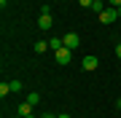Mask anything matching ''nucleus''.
Segmentation results:
<instances>
[{
	"label": "nucleus",
	"instance_id": "4468645a",
	"mask_svg": "<svg viewBox=\"0 0 121 118\" xmlns=\"http://www.w3.org/2000/svg\"><path fill=\"white\" fill-rule=\"evenodd\" d=\"M110 3V8H121V0H108Z\"/></svg>",
	"mask_w": 121,
	"mask_h": 118
},
{
	"label": "nucleus",
	"instance_id": "20e7f679",
	"mask_svg": "<svg viewBox=\"0 0 121 118\" xmlns=\"http://www.w3.org/2000/svg\"><path fill=\"white\" fill-rule=\"evenodd\" d=\"M70 48H59V51H54V57H56V65H67L70 62Z\"/></svg>",
	"mask_w": 121,
	"mask_h": 118
},
{
	"label": "nucleus",
	"instance_id": "1a4fd4ad",
	"mask_svg": "<svg viewBox=\"0 0 121 118\" xmlns=\"http://www.w3.org/2000/svg\"><path fill=\"white\" fill-rule=\"evenodd\" d=\"M91 11H94V13H102L105 11V0H94V3H91Z\"/></svg>",
	"mask_w": 121,
	"mask_h": 118
},
{
	"label": "nucleus",
	"instance_id": "9b49d317",
	"mask_svg": "<svg viewBox=\"0 0 121 118\" xmlns=\"http://www.w3.org/2000/svg\"><path fill=\"white\" fill-rule=\"evenodd\" d=\"M8 94H11V83L3 81V83H0V97H8Z\"/></svg>",
	"mask_w": 121,
	"mask_h": 118
},
{
	"label": "nucleus",
	"instance_id": "aec40b11",
	"mask_svg": "<svg viewBox=\"0 0 121 118\" xmlns=\"http://www.w3.org/2000/svg\"><path fill=\"white\" fill-rule=\"evenodd\" d=\"M118 19H121V8H118Z\"/></svg>",
	"mask_w": 121,
	"mask_h": 118
},
{
	"label": "nucleus",
	"instance_id": "423d86ee",
	"mask_svg": "<svg viewBox=\"0 0 121 118\" xmlns=\"http://www.w3.org/2000/svg\"><path fill=\"white\" fill-rule=\"evenodd\" d=\"M48 48L51 51H59V48H65V40L62 38H48Z\"/></svg>",
	"mask_w": 121,
	"mask_h": 118
},
{
	"label": "nucleus",
	"instance_id": "f257e3e1",
	"mask_svg": "<svg viewBox=\"0 0 121 118\" xmlns=\"http://www.w3.org/2000/svg\"><path fill=\"white\" fill-rule=\"evenodd\" d=\"M118 19V8H105L102 13H99V22L102 24H113Z\"/></svg>",
	"mask_w": 121,
	"mask_h": 118
},
{
	"label": "nucleus",
	"instance_id": "7ed1b4c3",
	"mask_svg": "<svg viewBox=\"0 0 121 118\" xmlns=\"http://www.w3.org/2000/svg\"><path fill=\"white\" fill-rule=\"evenodd\" d=\"M51 24H54L51 13H40V16H38V27H40V30H51Z\"/></svg>",
	"mask_w": 121,
	"mask_h": 118
},
{
	"label": "nucleus",
	"instance_id": "9d476101",
	"mask_svg": "<svg viewBox=\"0 0 121 118\" xmlns=\"http://www.w3.org/2000/svg\"><path fill=\"white\" fill-rule=\"evenodd\" d=\"M27 102H30V105H38V102H40V94L38 91H30V94H27Z\"/></svg>",
	"mask_w": 121,
	"mask_h": 118
},
{
	"label": "nucleus",
	"instance_id": "f8f14e48",
	"mask_svg": "<svg viewBox=\"0 0 121 118\" xmlns=\"http://www.w3.org/2000/svg\"><path fill=\"white\" fill-rule=\"evenodd\" d=\"M11 83V91H22V81H8Z\"/></svg>",
	"mask_w": 121,
	"mask_h": 118
},
{
	"label": "nucleus",
	"instance_id": "dca6fc26",
	"mask_svg": "<svg viewBox=\"0 0 121 118\" xmlns=\"http://www.w3.org/2000/svg\"><path fill=\"white\" fill-rule=\"evenodd\" d=\"M116 110H121V97H118V99H116Z\"/></svg>",
	"mask_w": 121,
	"mask_h": 118
},
{
	"label": "nucleus",
	"instance_id": "6e6552de",
	"mask_svg": "<svg viewBox=\"0 0 121 118\" xmlns=\"http://www.w3.org/2000/svg\"><path fill=\"white\" fill-rule=\"evenodd\" d=\"M16 113H19V115H24V118H27V115H32V105H30V102H22Z\"/></svg>",
	"mask_w": 121,
	"mask_h": 118
},
{
	"label": "nucleus",
	"instance_id": "6ab92c4d",
	"mask_svg": "<svg viewBox=\"0 0 121 118\" xmlns=\"http://www.w3.org/2000/svg\"><path fill=\"white\" fill-rule=\"evenodd\" d=\"M13 118H24V115H19V113H16V115H13Z\"/></svg>",
	"mask_w": 121,
	"mask_h": 118
},
{
	"label": "nucleus",
	"instance_id": "f3484780",
	"mask_svg": "<svg viewBox=\"0 0 121 118\" xmlns=\"http://www.w3.org/2000/svg\"><path fill=\"white\" fill-rule=\"evenodd\" d=\"M43 118H56V115H54V113H46V115H43Z\"/></svg>",
	"mask_w": 121,
	"mask_h": 118
},
{
	"label": "nucleus",
	"instance_id": "a211bd4d",
	"mask_svg": "<svg viewBox=\"0 0 121 118\" xmlns=\"http://www.w3.org/2000/svg\"><path fill=\"white\" fill-rule=\"evenodd\" d=\"M56 118H70V115H67V113H62V115H56Z\"/></svg>",
	"mask_w": 121,
	"mask_h": 118
},
{
	"label": "nucleus",
	"instance_id": "0eeeda50",
	"mask_svg": "<svg viewBox=\"0 0 121 118\" xmlns=\"http://www.w3.org/2000/svg\"><path fill=\"white\" fill-rule=\"evenodd\" d=\"M32 51H35V54H46V51H48V43H46V40H35Z\"/></svg>",
	"mask_w": 121,
	"mask_h": 118
},
{
	"label": "nucleus",
	"instance_id": "39448f33",
	"mask_svg": "<svg viewBox=\"0 0 121 118\" xmlns=\"http://www.w3.org/2000/svg\"><path fill=\"white\" fill-rule=\"evenodd\" d=\"M97 65H99V59L97 57H91V54H89V57H83V62H81V67H83V70H97Z\"/></svg>",
	"mask_w": 121,
	"mask_h": 118
},
{
	"label": "nucleus",
	"instance_id": "ddd939ff",
	"mask_svg": "<svg viewBox=\"0 0 121 118\" xmlns=\"http://www.w3.org/2000/svg\"><path fill=\"white\" fill-rule=\"evenodd\" d=\"M78 3H81L83 8H91V3H94V0H78Z\"/></svg>",
	"mask_w": 121,
	"mask_h": 118
},
{
	"label": "nucleus",
	"instance_id": "2eb2a0df",
	"mask_svg": "<svg viewBox=\"0 0 121 118\" xmlns=\"http://www.w3.org/2000/svg\"><path fill=\"white\" fill-rule=\"evenodd\" d=\"M116 57H118V59H121V43H118V46H116Z\"/></svg>",
	"mask_w": 121,
	"mask_h": 118
},
{
	"label": "nucleus",
	"instance_id": "f03ea898",
	"mask_svg": "<svg viewBox=\"0 0 121 118\" xmlns=\"http://www.w3.org/2000/svg\"><path fill=\"white\" fill-rule=\"evenodd\" d=\"M62 40H65V48H70V51H75V48L81 46V38H78L75 32H67V35H62Z\"/></svg>",
	"mask_w": 121,
	"mask_h": 118
}]
</instances>
